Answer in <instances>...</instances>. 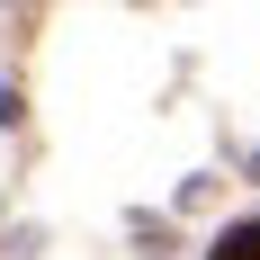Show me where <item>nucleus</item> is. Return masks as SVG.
Returning <instances> with one entry per match:
<instances>
[{"label":"nucleus","instance_id":"f257e3e1","mask_svg":"<svg viewBox=\"0 0 260 260\" xmlns=\"http://www.w3.org/2000/svg\"><path fill=\"white\" fill-rule=\"evenodd\" d=\"M207 260H260V215H251V224H234V234L215 242V251H207Z\"/></svg>","mask_w":260,"mask_h":260}]
</instances>
